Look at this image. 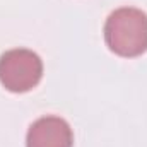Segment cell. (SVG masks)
Here are the masks:
<instances>
[{
  "label": "cell",
  "instance_id": "cell-1",
  "mask_svg": "<svg viewBox=\"0 0 147 147\" xmlns=\"http://www.w3.org/2000/svg\"><path fill=\"white\" fill-rule=\"evenodd\" d=\"M105 41L120 57H139L147 51V14L140 9L121 7L111 12L105 24Z\"/></svg>",
  "mask_w": 147,
  "mask_h": 147
},
{
  "label": "cell",
  "instance_id": "cell-2",
  "mask_svg": "<svg viewBox=\"0 0 147 147\" xmlns=\"http://www.w3.org/2000/svg\"><path fill=\"white\" fill-rule=\"evenodd\" d=\"M43 77V62L26 48L9 50L0 57V82L10 92H28Z\"/></svg>",
  "mask_w": 147,
  "mask_h": 147
},
{
  "label": "cell",
  "instance_id": "cell-3",
  "mask_svg": "<svg viewBox=\"0 0 147 147\" xmlns=\"http://www.w3.org/2000/svg\"><path fill=\"white\" fill-rule=\"evenodd\" d=\"M70 125L60 116H43L36 120L26 137V147H72Z\"/></svg>",
  "mask_w": 147,
  "mask_h": 147
}]
</instances>
